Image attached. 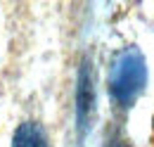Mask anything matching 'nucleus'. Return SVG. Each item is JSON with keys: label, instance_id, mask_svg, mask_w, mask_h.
Masks as SVG:
<instances>
[{"label": "nucleus", "instance_id": "3", "mask_svg": "<svg viewBox=\"0 0 154 147\" xmlns=\"http://www.w3.org/2000/svg\"><path fill=\"white\" fill-rule=\"evenodd\" d=\"M78 114H81V121H85L93 114V78L88 74V67H83L81 83H78Z\"/></svg>", "mask_w": 154, "mask_h": 147}, {"label": "nucleus", "instance_id": "2", "mask_svg": "<svg viewBox=\"0 0 154 147\" xmlns=\"http://www.w3.org/2000/svg\"><path fill=\"white\" fill-rule=\"evenodd\" d=\"M12 147H48V138H45V133L38 124L26 121L17 128Z\"/></svg>", "mask_w": 154, "mask_h": 147}, {"label": "nucleus", "instance_id": "1", "mask_svg": "<svg viewBox=\"0 0 154 147\" xmlns=\"http://www.w3.org/2000/svg\"><path fill=\"white\" fill-rule=\"evenodd\" d=\"M147 83V67L137 50H126L116 57L112 76H109V92L119 105H131L142 92Z\"/></svg>", "mask_w": 154, "mask_h": 147}]
</instances>
